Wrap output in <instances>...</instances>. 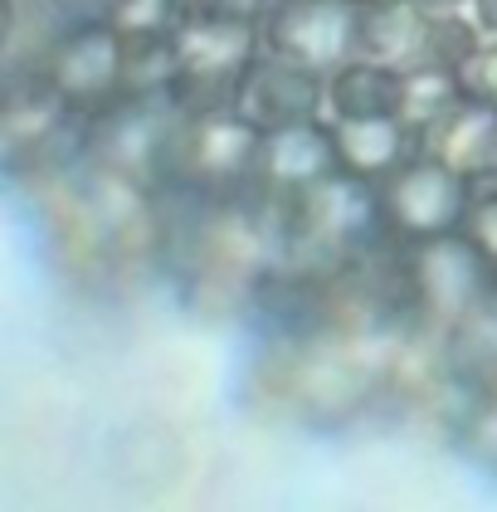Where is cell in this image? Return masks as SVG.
Wrapping results in <instances>:
<instances>
[{
	"instance_id": "5",
	"label": "cell",
	"mask_w": 497,
	"mask_h": 512,
	"mask_svg": "<svg viewBox=\"0 0 497 512\" xmlns=\"http://www.w3.org/2000/svg\"><path fill=\"white\" fill-rule=\"evenodd\" d=\"M234 113H244L259 132L322 118L327 113V74H317L307 64H293L283 54H268V59H259L244 74L239 98H234Z\"/></svg>"
},
{
	"instance_id": "13",
	"label": "cell",
	"mask_w": 497,
	"mask_h": 512,
	"mask_svg": "<svg viewBox=\"0 0 497 512\" xmlns=\"http://www.w3.org/2000/svg\"><path fill=\"white\" fill-rule=\"evenodd\" d=\"M468 93H463L459 69H444V64H420V69H405V108L400 118L410 122L415 132H434L444 118H454Z\"/></svg>"
},
{
	"instance_id": "9",
	"label": "cell",
	"mask_w": 497,
	"mask_h": 512,
	"mask_svg": "<svg viewBox=\"0 0 497 512\" xmlns=\"http://www.w3.org/2000/svg\"><path fill=\"white\" fill-rule=\"evenodd\" d=\"M337 137V161L342 171L361 181H390L395 171H405L420 152V132L405 118H342L332 122Z\"/></svg>"
},
{
	"instance_id": "7",
	"label": "cell",
	"mask_w": 497,
	"mask_h": 512,
	"mask_svg": "<svg viewBox=\"0 0 497 512\" xmlns=\"http://www.w3.org/2000/svg\"><path fill=\"white\" fill-rule=\"evenodd\" d=\"M259 142H264V132L234 108L186 118V127H181V157H186V171L200 181L244 176L259 161Z\"/></svg>"
},
{
	"instance_id": "18",
	"label": "cell",
	"mask_w": 497,
	"mask_h": 512,
	"mask_svg": "<svg viewBox=\"0 0 497 512\" xmlns=\"http://www.w3.org/2000/svg\"><path fill=\"white\" fill-rule=\"evenodd\" d=\"M473 191H497V157H493V171H488V181H483V186H473Z\"/></svg>"
},
{
	"instance_id": "1",
	"label": "cell",
	"mask_w": 497,
	"mask_h": 512,
	"mask_svg": "<svg viewBox=\"0 0 497 512\" xmlns=\"http://www.w3.org/2000/svg\"><path fill=\"white\" fill-rule=\"evenodd\" d=\"M385 205V230L405 239H439L459 235L473 205V181H463L454 166H444L439 157H415L405 171L390 176V186L381 191Z\"/></svg>"
},
{
	"instance_id": "17",
	"label": "cell",
	"mask_w": 497,
	"mask_h": 512,
	"mask_svg": "<svg viewBox=\"0 0 497 512\" xmlns=\"http://www.w3.org/2000/svg\"><path fill=\"white\" fill-rule=\"evenodd\" d=\"M215 5H220V15H239V20H244V15L264 10L268 0H215Z\"/></svg>"
},
{
	"instance_id": "10",
	"label": "cell",
	"mask_w": 497,
	"mask_h": 512,
	"mask_svg": "<svg viewBox=\"0 0 497 512\" xmlns=\"http://www.w3.org/2000/svg\"><path fill=\"white\" fill-rule=\"evenodd\" d=\"M122 35L117 30H83L74 40L59 44L54 64H49V83L64 103H93L108 98L122 83Z\"/></svg>"
},
{
	"instance_id": "16",
	"label": "cell",
	"mask_w": 497,
	"mask_h": 512,
	"mask_svg": "<svg viewBox=\"0 0 497 512\" xmlns=\"http://www.w3.org/2000/svg\"><path fill=\"white\" fill-rule=\"evenodd\" d=\"M166 15H171V0H117V35L152 40L166 25Z\"/></svg>"
},
{
	"instance_id": "14",
	"label": "cell",
	"mask_w": 497,
	"mask_h": 512,
	"mask_svg": "<svg viewBox=\"0 0 497 512\" xmlns=\"http://www.w3.org/2000/svg\"><path fill=\"white\" fill-rule=\"evenodd\" d=\"M459 79L463 93L483 108H497V40L493 44H478L468 59L459 64Z\"/></svg>"
},
{
	"instance_id": "4",
	"label": "cell",
	"mask_w": 497,
	"mask_h": 512,
	"mask_svg": "<svg viewBox=\"0 0 497 512\" xmlns=\"http://www.w3.org/2000/svg\"><path fill=\"white\" fill-rule=\"evenodd\" d=\"M410 278H415V293L434 317L454 322L468 317L478 308L483 288H488V259L478 254V244L463 235H439V239H420L415 254H410Z\"/></svg>"
},
{
	"instance_id": "2",
	"label": "cell",
	"mask_w": 497,
	"mask_h": 512,
	"mask_svg": "<svg viewBox=\"0 0 497 512\" xmlns=\"http://www.w3.org/2000/svg\"><path fill=\"white\" fill-rule=\"evenodd\" d=\"M298 205V235L312 249H356L361 239L376 235V225H385V205L371 191V181L351 176V171H332L327 181L307 186L303 196H293Z\"/></svg>"
},
{
	"instance_id": "3",
	"label": "cell",
	"mask_w": 497,
	"mask_h": 512,
	"mask_svg": "<svg viewBox=\"0 0 497 512\" xmlns=\"http://www.w3.org/2000/svg\"><path fill=\"white\" fill-rule=\"evenodd\" d=\"M268 49L317 74H337L356 59V10L342 0H288L268 25Z\"/></svg>"
},
{
	"instance_id": "15",
	"label": "cell",
	"mask_w": 497,
	"mask_h": 512,
	"mask_svg": "<svg viewBox=\"0 0 497 512\" xmlns=\"http://www.w3.org/2000/svg\"><path fill=\"white\" fill-rule=\"evenodd\" d=\"M463 235L478 244V254H483L488 264H497V191H473Z\"/></svg>"
},
{
	"instance_id": "8",
	"label": "cell",
	"mask_w": 497,
	"mask_h": 512,
	"mask_svg": "<svg viewBox=\"0 0 497 512\" xmlns=\"http://www.w3.org/2000/svg\"><path fill=\"white\" fill-rule=\"evenodd\" d=\"M356 59L400 74L429 64V15L410 0H376L356 10Z\"/></svg>"
},
{
	"instance_id": "12",
	"label": "cell",
	"mask_w": 497,
	"mask_h": 512,
	"mask_svg": "<svg viewBox=\"0 0 497 512\" xmlns=\"http://www.w3.org/2000/svg\"><path fill=\"white\" fill-rule=\"evenodd\" d=\"M405 108V74L351 59L327 74V118H400Z\"/></svg>"
},
{
	"instance_id": "6",
	"label": "cell",
	"mask_w": 497,
	"mask_h": 512,
	"mask_svg": "<svg viewBox=\"0 0 497 512\" xmlns=\"http://www.w3.org/2000/svg\"><path fill=\"white\" fill-rule=\"evenodd\" d=\"M254 171L264 176L273 191H283V196H303L307 186L327 181L332 171H342L332 122L312 118V122H288V127L264 132Z\"/></svg>"
},
{
	"instance_id": "11",
	"label": "cell",
	"mask_w": 497,
	"mask_h": 512,
	"mask_svg": "<svg viewBox=\"0 0 497 512\" xmlns=\"http://www.w3.org/2000/svg\"><path fill=\"white\" fill-rule=\"evenodd\" d=\"M424 152L439 157L444 166H454L463 181L483 186L497 157V108H483V103L468 98L454 118H444L434 132H424Z\"/></svg>"
}]
</instances>
